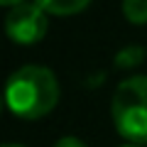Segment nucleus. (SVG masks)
<instances>
[{
    "mask_svg": "<svg viewBox=\"0 0 147 147\" xmlns=\"http://www.w3.org/2000/svg\"><path fill=\"white\" fill-rule=\"evenodd\" d=\"M5 100L17 118L25 120L44 118L59 103V81L47 66L27 64L7 79Z\"/></svg>",
    "mask_w": 147,
    "mask_h": 147,
    "instance_id": "1",
    "label": "nucleus"
},
{
    "mask_svg": "<svg viewBox=\"0 0 147 147\" xmlns=\"http://www.w3.org/2000/svg\"><path fill=\"white\" fill-rule=\"evenodd\" d=\"M110 115L115 130L130 145H147V76H130L118 84Z\"/></svg>",
    "mask_w": 147,
    "mask_h": 147,
    "instance_id": "2",
    "label": "nucleus"
},
{
    "mask_svg": "<svg viewBox=\"0 0 147 147\" xmlns=\"http://www.w3.org/2000/svg\"><path fill=\"white\" fill-rule=\"evenodd\" d=\"M47 12L37 3H20L5 17V32L17 44H34L47 34Z\"/></svg>",
    "mask_w": 147,
    "mask_h": 147,
    "instance_id": "3",
    "label": "nucleus"
},
{
    "mask_svg": "<svg viewBox=\"0 0 147 147\" xmlns=\"http://www.w3.org/2000/svg\"><path fill=\"white\" fill-rule=\"evenodd\" d=\"M32 3H37L44 12H52V15H74L86 10L91 0H32Z\"/></svg>",
    "mask_w": 147,
    "mask_h": 147,
    "instance_id": "4",
    "label": "nucleus"
},
{
    "mask_svg": "<svg viewBox=\"0 0 147 147\" xmlns=\"http://www.w3.org/2000/svg\"><path fill=\"white\" fill-rule=\"evenodd\" d=\"M145 59V49L140 44H130V47H123L115 54V66L118 69H132Z\"/></svg>",
    "mask_w": 147,
    "mask_h": 147,
    "instance_id": "5",
    "label": "nucleus"
},
{
    "mask_svg": "<svg viewBox=\"0 0 147 147\" xmlns=\"http://www.w3.org/2000/svg\"><path fill=\"white\" fill-rule=\"evenodd\" d=\"M123 12L130 22L145 25L147 22V0H123Z\"/></svg>",
    "mask_w": 147,
    "mask_h": 147,
    "instance_id": "6",
    "label": "nucleus"
},
{
    "mask_svg": "<svg viewBox=\"0 0 147 147\" xmlns=\"http://www.w3.org/2000/svg\"><path fill=\"white\" fill-rule=\"evenodd\" d=\"M54 147H86V145L79 140V137L66 135V137H61V140H57V142H54Z\"/></svg>",
    "mask_w": 147,
    "mask_h": 147,
    "instance_id": "7",
    "label": "nucleus"
},
{
    "mask_svg": "<svg viewBox=\"0 0 147 147\" xmlns=\"http://www.w3.org/2000/svg\"><path fill=\"white\" fill-rule=\"evenodd\" d=\"M0 3H3L5 7H15V5H20L22 0H0Z\"/></svg>",
    "mask_w": 147,
    "mask_h": 147,
    "instance_id": "8",
    "label": "nucleus"
},
{
    "mask_svg": "<svg viewBox=\"0 0 147 147\" xmlns=\"http://www.w3.org/2000/svg\"><path fill=\"white\" fill-rule=\"evenodd\" d=\"M123 147H140V145H123Z\"/></svg>",
    "mask_w": 147,
    "mask_h": 147,
    "instance_id": "9",
    "label": "nucleus"
},
{
    "mask_svg": "<svg viewBox=\"0 0 147 147\" xmlns=\"http://www.w3.org/2000/svg\"><path fill=\"white\" fill-rule=\"evenodd\" d=\"M5 147H20V145H5Z\"/></svg>",
    "mask_w": 147,
    "mask_h": 147,
    "instance_id": "10",
    "label": "nucleus"
}]
</instances>
